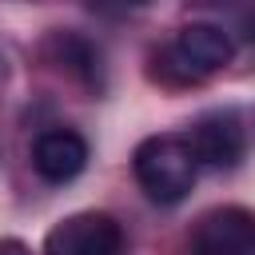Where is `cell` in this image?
<instances>
[{
  "mask_svg": "<svg viewBox=\"0 0 255 255\" xmlns=\"http://www.w3.org/2000/svg\"><path fill=\"white\" fill-rule=\"evenodd\" d=\"M247 40H251V48H255V16H251V24H247Z\"/></svg>",
  "mask_w": 255,
  "mask_h": 255,
  "instance_id": "cell-9",
  "label": "cell"
},
{
  "mask_svg": "<svg viewBox=\"0 0 255 255\" xmlns=\"http://www.w3.org/2000/svg\"><path fill=\"white\" fill-rule=\"evenodd\" d=\"M32 167H36V175L48 179V183H68V179H76V175L88 167V143H84V135L72 131V128H52V131H44V135L36 139V147H32Z\"/></svg>",
  "mask_w": 255,
  "mask_h": 255,
  "instance_id": "cell-6",
  "label": "cell"
},
{
  "mask_svg": "<svg viewBox=\"0 0 255 255\" xmlns=\"http://www.w3.org/2000/svg\"><path fill=\"white\" fill-rule=\"evenodd\" d=\"M0 255H32V251H28L20 239H4V243H0Z\"/></svg>",
  "mask_w": 255,
  "mask_h": 255,
  "instance_id": "cell-8",
  "label": "cell"
},
{
  "mask_svg": "<svg viewBox=\"0 0 255 255\" xmlns=\"http://www.w3.org/2000/svg\"><path fill=\"white\" fill-rule=\"evenodd\" d=\"M183 139H187L195 163L215 167V171L235 167V163L243 159V147H247V139H243V124H239L235 112H211V116L195 120L191 131H187Z\"/></svg>",
  "mask_w": 255,
  "mask_h": 255,
  "instance_id": "cell-4",
  "label": "cell"
},
{
  "mask_svg": "<svg viewBox=\"0 0 255 255\" xmlns=\"http://www.w3.org/2000/svg\"><path fill=\"white\" fill-rule=\"evenodd\" d=\"M251 255H255V251H251Z\"/></svg>",
  "mask_w": 255,
  "mask_h": 255,
  "instance_id": "cell-10",
  "label": "cell"
},
{
  "mask_svg": "<svg viewBox=\"0 0 255 255\" xmlns=\"http://www.w3.org/2000/svg\"><path fill=\"white\" fill-rule=\"evenodd\" d=\"M120 251H124V231L104 211L68 215L44 239V255H120Z\"/></svg>",
  "mask_w": 255,
  "mask_h": 255,
  "instance_id": "cell-3",
  "label": "cell"
},
{
  "mask_svg": "<svg viewBox=\"0 0 255 255\" xmlns=\"http://www.w3.org/2000/svg\"><path fill=\"white\" fill-rule=\"evenodd\" d=\"M227 60H231V36L219 24H187L155 56L159 76L167 84H195V80L219 72Z\"/></svg>",
  "mask_w": 255,
  "mask_h": 255,
  "instance_id": "cell-2",
  "label": "cell"
},
{
  "mask_svg": "<svg viewBox=\"0 0 255 255\" xmlns=\"http://www.w3.org/2000/svg\"><path fill=\"white\" fill-rule=\"evenodd\" d=\"M255 251V215L243 207H215L195 223L191 255H251Z\"/></svg>",
  "mask_w": 255,
  "mask_h": 255,
  "instance_id": "cell-5",
  "label": "cell"
},
{
  "mask_svg": "<svg viewBox=\"0 0 255 255\" xmlns=\"http://www.w3.org/2000/svg\"><path fill=\"white\" fill-rule=\"evenodd\" d=\"M52 48H56L60 68H68V72H72L76 80H84L88 88H100V52H96L84 36L60 32V36L52 40Z\"/></svg>",
  "mask_w": 255,
  "mask_h": 255,
  "instance_id": "cell-7",
  "label": "cell"
},
{
  "mask_svg": "<svg viewBox=\"0 0 255 255\" xmlns=\"http://www.w3.org/2000/svg\"><path fill=\"white\" fill-rule=\"evenodd\" d=\"M131 167H135V183L143 187L147 199L155 203H179L195 175H199V163L187 147L183 135H151L135 147L131 155Z\"/></svg>",
  "mask_w": 255,
  "mask_h": 255,
  "instance_id": "cell-1",
  "label": "cell"
}]
</instances>
